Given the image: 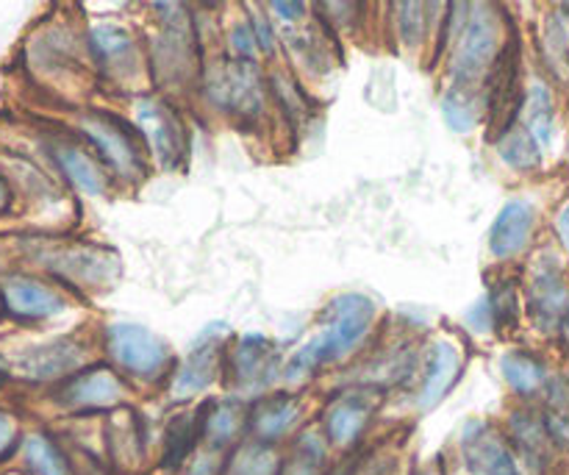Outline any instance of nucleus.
<instances>
[{
	"mask_svg": "<svg viewBox=\"0 0 569 475\" xmlns=\"http://www.w3.org/2000/svg\"><path fill=\"white\" fill-rule=\"evenodd\" d=\"M381 306L372 295H333L317 315L311 337L283 359L281 384H287V389H303L326 370L367 356L381 339Z\"/></svg>",
	"mask_w": 569,
	"mask_h": 475,
	"instance_id": "nucleus-1",
	"label": "nucleus"
},
{
	"mask_svg": "<svg viewBox=\"0 0 569 475\" xmlns=\"http://www.w3.org/2000/svg\"><path fill=\"white\" fill-rule=\"evenodd\" d=\"M142 37L148 44L150 81L156 92L172 100L194 98L200 72H203L206 48L192 6L153 3Z\"/></svg>",
	"mask_w": 569,
	"mask_h": 475,
	"instance_id": "nucleus-2",
	"label": "nucleus"
},
{
	"mask_svg": "<svg viewBox=\"0 0 569 475\" xmlns=\"http://www.w3.org/2000/svg\"><path fill=\"white\" fill-rule=\"evenodd\" d=\"M194 100L209 115L231 120L237 126H264L276 117L267 83V67L259 61H239L222 50L206 53Z\"/></svg>",
	"mask_w": 569,
	"mask_h": 475,
	"instance_id": "nucleus-3",
	"label": "nucleus"
},
{
	"mask_svg": "<svg viewBox=\"0 0 569 475\" xmlns=\"http://www.w3.org/2000/svg\"><path fill=\"white\" fill-rule=\"evenodd\" d=\"M72 131L98 156L117 189H137L153 176L148 145L139 137L137 126L126 111L111 109V106L83 103L76 111Z\"/></svg>",
	"mask_w": 569,
	"mask_h": 475,
	"instance_id": "nucleus-4",
	"label": "nucleus"
},
{
	"mask_svg": "<svg viewBox=\"0 0 569 475\" xmlns=\"http://www.w3.org/2000/svg\"><path fill=\"white\" fill-rule=\"evenodd\" d=\"M83 31H87L89 59H92L98 83L122 95L126 100L153 89L148 44H144L142 31L117 17L89 20Z\"/></svg>",
	"mask_w": 569,
	"mask_h": 475,
	"instance_id": "nucleus-5",
	"label": "nucleus"
},
{
	"mask_svg": "<svg viewBox=\"0 0 569 475\" xmlns=\"http://www.w3.org/2000/svg\"><path fill=\"white\" fill-rule=\"evenodd\" d=\"M100 359L109 362L133 389H161L170 384L181 356L161 334L142 323H106L98 334Z\"/></svg>",
	"mask_w": 569,
	"mask_h": 475,
	"instance_id": "nucleus-6",
	"label": "nucleus"
},
{
	"mask_svg": "<svg viewBox=\"0 0 569 475\" xmlns=\"http://www.w3.org/2000/svg\"><path fill=\"white\" fill-rule=\"evenodd\" d=\"M31 256L53 281L78 295L109 293L122 276L120 256L92 239H42Z\"/></svg>",
	"mask_w": 569,
	"mask_h": 475,
	"instance_id": "nucleus-7",
	"label": "nucleus"
},
{
	"mask_svg": "<svg viewBox=\"0 0 569 475\" xmlns=\"http://www.w3.org/2000/svg\"><path fill=\"white\" fill-rule=\"evenodd\" d=\"M515 17L498 3H472L470 17L461 28L459 39L442 61L445 83H478L481 87L487 72L509 39Z\"/></svg>",
	"mask_w": 569,
	"mask_h": 475,
	"instance_id": "nucleus-8",
	"label": "nucleus"
},
{
	"mask_svg": "<svg viewBox=\"0 0 569 475\" xmlns=\"http://www.w3.org/2000/svg\"><path fill=\"white\" fill-rule=\"evenodd\" d=\"M126 115L148 145L156 172H181L187 167L192 154V128L178 100L150 89L128 100Z\"/></svg>",
	"mask_w": 569,
	"mask_h": 475,
	"instance_id": "nucleus-9",
	"label": "nucleus"
},
{
	"mask_svg": "<svg viewBox=\"0 0 569 475\" xmlns=\"http://www.w3.org/2000/svg\"><path fill=\"white\" fill-rule=\"evenodd\" d=\"M387 393L367 384H348L328 395L317 412V426L337 456H353L372 443Z\"/></svg>",
	"mask_w": 569,
	"mask_h": 475,
	"instance_id": "nucleus-10",
	"label": "nucleus"
},
{
	"mask_svg": "<svg viewBox=\"0 0 569 475\" xmlns=\"http://www.w3.org/2000/svg\"><path fill=\"white\" fill-rule=\"evenodd\" d=\"M526 320L542 337H561L569 323V278L561 256L553 248H542L528 256L520 276Z\"/></svg>",
	"mask_w": 569,
	"mask_h": 475,
	"instance_id": "nucleus-11",
	"label": "nucleus"
},
{
	"mask_svg": "<svg viewBox=\"0 0 569 475\" xmlns=\"http://www.w3.org/2000/svg\"><path fill=\"white\" fill-rule=\"evenodd\" d=\"M137 389L109 365L98 359L50 389V404L70 417H109L111 412L131 406Z\"/></svg>",
	"mask_w": 569,
	"mask_h": 475,
	"instance_id": "nucleus-12",
	"label": "nucleus"
},
{
	"mask_svg": "<svg viewBox=\"0 0 569 475\" xmlns=\"http://www.w3.org/2000/svg\"><path fill=\"white\" fill-rule=\"evenodd\" d=\"M283 359L278 345L264 334H239L226 350V376L222 387L226 395L242 398L248 404L276 393L281 384Z\"/></svg>",
	"mask_w": 569,
	"mask_h": 475,
	"instance_id": "nucleus-13",
	"label": "nucleus"
},
{
	"mask_svg": "<svg viewBox=\"0 0 569 475\" xmlns=\"http://www.w3.org/2000/svg\"><path fill=\"white\" fill-rule=\"evenodd\" d=\"M31 67L50 81H67V87L72 89L98 83L92 59H89L87 31L70 28L64 22H53L44 31H39V37H33Z\"/></svg>",
	"mask_w": 569,
	"mask_h": 475,
	"instance_id": "nucleus-14",
	"label": "nucleus"
},
{
	"mask_svg": "<svg viewBox=\"0 0 569 475\" xmlns=\"http://www.w3.org/2000/svg\"><path fill=\"white\" fill-rule=\"evenodd\" d=\"M222 328L226 326H209L194 345L189 348L187 356L178 359L176 373H172L170 384L164 387V395L170 404L176 406H194L200 400L211 398V389L222 384L226 376V350L228 343L222 339Z\"/></svg>",
	"mask_w": 569,
	"mask_h": 475,
	"instance_id": "nucleus-15",
	"label": "nucleus"
},
{
	"mask_svg": "<svg viewBox=\"0 0 569 475\" xmlns=\"http://www.w3.org/2000/svg\"><path fill=\"white\" fill-rule=\"evenodd\" d=\"M467 354L461 343L450 334H433L431 339L422 343L420 365H417V376L411 382L409 400L411 409L417 415L433 412L456 387H459L461 376H465Z\"/></svg>",
	"mask_w": 569,
	"mask_h": 475,
	"instance_id": "nucleus-16",
	"label": "nucleus"
},
{
	"mask_svg": "<svg viewBox=\"0 0 569 475\" xmlns=\"http://www.w3.org/2000/svg\"><path fill=\"white\" fill-rule=\"evenodd\" d=\"M100 359L98 337H53L14 356V373L33 384H61Z\"/></svg>",
	"mask_w": 569,
	"mask_h": 475,
	"instance_id": "nucleus-17",
	"label": "nucleus"
},
{
	"mask_svg": "<svg viewBox=\"0 0 569 475\" xmlns=\"http://www.w3.org/2000/svg\"><path fill=\"white\" fill-rule=\"evenodd\" d=\"M456 459L467 475H528L500 423L472 417L456 434Z\"/></svg>",
	"mask_w": 569,
	"mask_h": 475,
	"instance_id": "nucleus-18",
	"label": "nucleus"
},
{
	"mask_svg": "<svg viewBox=\"0 0 569 475\" xmlns=\"http://www.w3.org/2000/svg\"><path fill=\"white\" fill-rule=\"evenodd\" d=\"M320 406L303 389H276L250 404V439L287 448L303 428L311 426V415Z\"/></svg>",
	"mask_w": 569,
	"mask_h": 475,
	"instance_id": "nucleus-19",
	"label": "nucleus"
},
{
	"mask_svg": "<svg viewBox=\"0 0 569 475\" xmlns=\"http://www.w3.org/2000/svg\"><path fill=\"white\" fill-rule=\"evenodd\" d=\"M0 304L20 323H53L70 315V289L31 273L0 276Z\"/></svg>",
	"mask_w": 569,
	"mask_h": 475,
	"instance_id": "nucleus-20",
	"label": "nucleus"
},
{
	"mask_svg": "<svg viewBox=\"0 0 569 475\" xmlns=\"http://www.w3.org/2000/svg\"><path fill=\"white\" fill-rule=\"evenodd\" d=\"M50 161H53L56 172L61 181L70 184L78 195L87 198H106L114 192V181H111L109 170L100 165L98 156L89 150V145L78 137L76 131H59L44 142Z\"/></svg>",
	"mask_w": 569,
	"mask_h": 475,
	"instance_id": "nucleus-21",
	"label": "nucleus"
},
{
	"mask_svg": "<svg viewBox=\"0 0 569 475\" xmlns=\"http://www.w3.org/2000/svg\"><path fill=\"white\" fill-rule=\"evenodd\" d=\"M539 211L528 198H509L487 231V254L495 265L511 267L533 254Z\"/></svg>",
	"mask_w": 569,
	"mask_h": 475,
	"instance_id": "nucleus-22",
	"label": "nucleus"
},
{
	"mask_svg": "<svg viewBox=\"0 0 569 475\" xmlns=\"http://www.w3.org/2000/svg\"><path fill=\"white\" fill-rule=\"evenodd\" d=\"M148 420L133 406L111 412L103 423V456L109 471L120 475L139 473L150 462Z\"/></svg>",
	"mask_w": 569,
	"mask_h": 475,
	"instance_id": "nucleus-23",
	"label": "nucleus"
},
{
	"mask_svg": "<svg viewBox=\"0 0 569 475\" xmlns=\"http://www.w3.org/2000/svg\"><path fill=\"white\" fill-rule=\"evenodd\" d=\"M500 428L509 437L511 448L520 456L528 475H545L553 467L559 451H556L553 439H550L548 423H545V415L539 406L515 404L509 409V415H506V420L500 423Z\"/></svg>",
	"mask_w": 569,
	"mask_h": 475,
	"instance_id": "nucleus-24",
	"label": "nucleus"
},
{
	"mask_svg": "<svg viewBox=\"0 0 569 475\" xmlns=\"http://www.w3.org/2000/svg\"><path fill=\"white\" fill-rule=\"evenodd\" d=\"M267 83H270L272 111H276L287 137L300 139L306 131H311L315 120L320 117L315 89L306 87L287 65L267 67Z\"/></svg>",
	"mask_w": 569,
	"mask_h": 475,
	"instance_id": "nucleus-25",
	"label": "nucleus"
},
{
	"mask_svg": "<svg viewBox=\"0 0 569 475\" xmlns=\"http://www.w3.org/2000/svg\"><path fill=\"white\" fill-rule=\"evenodd\" d=\"M200 434L203 448L228 456L250 439V404L233 395H211L200 400Z\"/></svg>",
	"mask_w": 569,
	"mask_h": 475,
	"instance_id": "nucleus-26",
	"label": "nucleus"
},
{
	"mask_svg": "<svg viewBox=\"0 0 569 475\" xmlns=\"http://www.w3.org/2000/svg\"><path fill=\"white\" fill-rule=\"evenodd\" d=\"M498 370L509 393L515 395L517 404L542 406L545 395H548L550 384H553V370H550L548 359L539 356L531 348H509L500 354Z\"/></svg>",
	"mask_w": 569,
	"mask_h": 475,
	"instance_id": "nucleus-27",
	"label": "nucleus"
},
{
	"mask_svg": "<svg viewBox=\"0 0 569 475\" xmlns=\"http://www.w3.org/2000/svg\"><path fill=\"white\" fill-rule=\"evenodd\" d=\"M445 14V6L439 3H395L389 6V39H395L398 50L403 53H426L431 56L433 39H437L439 20Z\"/></svg>",
	"mask_w": 569,
	"mask_h": 475,
	"instance_id": "nucleus-28",
	"label": "nucleus"
},
{
	"mask_svg": "<svg viewBox=\"0 0 569 475\" xmlns=\"http://www.w3.org/2000/svg\"><path fill=\"white\" fill-rule=\"evenodd\" d=\"M200 445H203V434H200V404L181 406L161 426L156 465H159V471L170 475L181 473L183 465L198 454Z\"/></svg>",
	"mask_w": 569,
	"mask_h": 475,
	"instance_id": "nucleus-29",
	"label": "nucleus"
},
{
	"mask_svg": "<svg viewBox=\"0 0 569 475\" xmlns=\"http://www.w3.org/2000/svg\"><path fill=\"white\" fill-rule=\"evenodd\" d=\"M439 111L453 133H472L487 128V100L478 83H445L439 95Z\"/></svg>",
	"mask_w": 569,
	"mask_h": 475,
	"instance_id": "nucleus-30",
	"label": "nucleus"
},
{
	"mask_svg": "<svg viewBox=\"0 0 569 475\" xmlns=\"http://www.w3.org/2000/svg\"><path fill=\"white\" fill-rule=\"evenodd\" d=\"M17 459H20L22 475H78L76 462L67 454L64 445L44 428L22 434Z\"/></svg>",
	"mask_w": 569,
	"mask_h": 475,
	"instance_id": "nucleus-31",
	"label": "nucleus"
},
{
	"mask_svg": "<svg viewBox=\"0 0 569 475\" xmlns=\"http://www.w3.org/2000/svg\"><path fill=\"white\" fill-rule=\"evenodd\" d=\"M287 459H283L281 475H328L331 473L337 454L328 445V439L322 437L320 426L311 423L309 428L298 434L292 443L283 448Z\"/></svg>",
	"mask_w": 569,
	"mask_h": 475,
	"instance_id": "nucleus-32",
	"label": "nucleus"
},
{
	"mask_svg": "<svg viewBox=\"0 0 569 475\" xmlns=\"http://www.w3.org/2000/svg\"><path fill=\"white\" fill-rule=\"evenodd\" d=\"M483 295H487L489 306H492L498 337L515 334L517 328L522 326V320H526V300H522L520 276H515V273L509 270L495 273V276L489 278V287Z\"/></svg>",
	"mask_w": 569,
	"mask_h": 475,
	"instance_id": "nucleus-33",
	"label": "nucleus"
},
{
	"mask_svg": "<svg viewBox=\"0 0 569 475\" xmlns=\"http://www.w3.org/2000/svg\"><path fill=\"white\" fill-rule=\"evenodd\" d=\"M492 150L500 165L506 170L517 172V176H533L545 161V150L539 148L537 139L526 131V126L520 120L515 126L503 128L500 133H495Z\"/></svg>",
	"mask_w": 569,
	"mask_h": 475,
	"instance_id": "nucleus-34",
	"label": "nucleus"
},
{
	"mask_svg": "<svg viewBox=\"0 0 569 475\" xmlns=\"http://www.w3.org/2000/svg\"><path fill=\"white\" fill-rule=\"evenodd\" d=\"M520 122L526 131L539 142V148L548 150L556 137V95L548 81H531L526 87V100H522Z\"/></svg>",
	"mask_w": 569,
	"mask_h": 475,
	"instance_id": "nucleus-35",
	"label": "nucleus"
},
{
	"mask_svg": "<svg viewBox=\"0 0 569 475\" xmlns=\"http://www.w3.org/2000/svg\"><path fill=\"white\" fill-rule=\"evenodd\" d=\"M283 459H287L283 448L264 445L259 439H244L226 456L220 475H281Z\"/></svg>",
	"mask_w": 569,
	"mask_h": 475,
	"instance_id": "nucleus-36",
	"label": "nucleus"
},
{
	"mask_svg": "<svg viewBox=\"0 0 569 475\" xmlns=\"http://www.w3.org/2000/svg\"><path fill=\"white\" fill-rule=\"evenodd\" d=\"M220 26H222V42H220L222 53L239 61H259V65H264L244 6H233V14L220 17Z\"/></svg>",
	"mask_w": 569,
	"mask_h": 475,
	"instance_id": "nucleus-37",
	"label": "nucleus"
},
{
	"mask_svg": "<svg viewBox=\"0 0 569 475\" xmlns=\"http://www.w3.org/2000/svg\"><path fill=\"white\" fill-rule=\"evenodd\" d=\"M539 53L553 76H569V17L561 11L545 17V26L539 31Z\"/></svg>",
	"mask_w": 569,
	"mask_h": 475,
	"instance_id": "nucleus-38",
	"label": "nucleus"
},
{
	"mask_svg": "<svg viewBox=\"0 0 569 475\" xmlns=\"http://www.w3.org/2000/svg\"><path fill=\"white\" fill-rule=\"evenodd\" d=\"M461 323L467 326V331L478 334V337H498V328H495V315H492V306H489L487 295L476 300L470 309L465 311Z\"/></svg>",
	"mask_w": 569,
	"mask_h": 475,
	"instance_id": "nucleus-39",
	"label": "nucleus"
},
{
	"mask_svg": "<svg viewBox=\"0 0 569 475\" xmlns=\"http://www.w3.org/2000/svg\"><path fill=\"white\" fill-rule=\"evenodd\" d=\"M20 423H17V417L11 412L0 409V462L14 454V451H20Z\"/></svg>",
	"mask_w": 569,
	"mask_h": 475,
	"instance_id": "nucleus-40",
	"label": "nucleus"
},
{
	"mask_svg": "<svg viewBox=\"0 0 569 475\" xmlns=\"http://www.w3.org/2000/svg\"><path fill=\"white\" fill-rule=\"evenodd\" d=\"M553 234H556V245L569 254V200L567 204H561L559 211L553 215Z\"/></svg>",
	"mask_w": 569,
	"mask_h": 475,
	"instance_id": "nucleus-41",
	"label": "nucleus"
},
{
	"mask_svg": "<svg viewBox=\"0 0 569 475\" xmlns=\"http://www.w3.org/2000/svg\"><path fill=\"white\" fill-rule=\"evenodd\" d=\"M14 198H17L14 184H11V178L6 176V172H0V217L9 215L11 206H14Z\"/></svg>",
	"mask_w": 569,
	"mask_h": 475,
	"instance_id": "nucleus-42",
	"label": "nucleus"
},
{
	"mask_svg": "<svg viewBox=\"0 0 569 475\" xmlns=\"http://www.w3.org/2000/svg\"><path fill=\"white\" fill-rule=\"evenodd\" d=\"M411 475H445V462L437 459V462H428V465H415Z\"/></svg>",
	"mask_w": 569,
	"mask_h": 475,
	"instance_id": "nucleus-43",
	"label": "nucleus"
},
{
	"mask_svg": "<svg viewBox=\"0 0 569 475\" xmlns=\"http://www.w3.org/2000/svg\"><path fill=\"white\" fill-rule=\"evenodd\" d=\"M561 339H565V343L569 345V323L565 326V331H561Z\"/></svg>",
	"mask_w": 569,
	"mask_h": 475,
	"instance_id": "nucleus-44",
	"label": "nucleus"
},
{
	"mask_svg": "<svg viewBox=\"0 0 569 475\" xmlns=\"http://www.w3.org/2000/svg\"><path fill=\"white\" fill-rule=\"evenodd\" d=\"M0 306H3V304H0Z\"/></svg>",
	"mask_w": 569,
	"mask_h": 475,
	"instance_id": "nucleus-45",
	"label": "nucleus"
}]
</instances>
